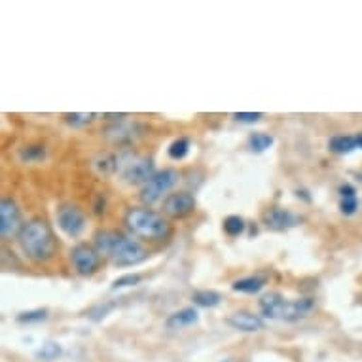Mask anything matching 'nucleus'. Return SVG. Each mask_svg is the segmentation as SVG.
<instances>
[{"mask_svg":"<svg viewBox=\"0 0 362 362\" xmlns=\"http://www.w3.org/2000/svg\"><path fill=\"white\" fill-rule=\"evenodd\" d=\"M197 319H199V315L194 308H185L180 309V311H175L173 315H169V319L165 321V327L169 330H182L186 327H192V325H196Z\"/></svg>","mask_w":362,"mask_h":362,"instance_id":"ddd939ff","label":"nucleus"},{"mask_svg":"<svg viewBox=\"0 0 362 362\" xmlns=\"http://www.w3.org/2000/svg\"><path fill=\"white\" fill-rule=\"evenodd\" d=\"M57 224L69 238H78L86 230V216L76 205H61L57 209Z\"/></svg>","mask_w":362,"mask_h":362,"instance_id":"6e6552de","label":"nucleus"},{"mask_svg":"<svg viewBox=\"0 0 362 362\" xmlns=\"http://www.w3.org/2000/svg\"><path fill=\"white\" fill-rule=\"evenodd\" d=\"M46 319H48L46 309H35V311H25V313L18 315V322L21 325H35V322H42Z\"/></svg>","mask_w":362,"mask_h":362,"instance_id":"b1692460","label":"nucleus"},{"mask_svg":"<svg viewBox=\"0 0 362 362\" xmlns=\"http://www.w3.org/2000/svg\"><path fill=\"white\" fill-rule=\"evenodd\" d=\"M18 239L21 250L33 262H48L49 258H54L55 249H57V239L44 220L27 222Z\"/></svg>","mask_w":362,"mask_h":362,"instance_id":"f03ea898","label":"nucleus"},{"mask_svg":"<svg viewBox=\"0 0 362 362\" xmlns=\"http://www.w3.org/2000/svg\"><path fill=\"white\" fill-rule=\"evenodd\" d=\"M233 118L241 122V124H256V122H260L264 118V114L262 112H235L233 114Z\"/></svg>","mask_w":362,"mask_h":362,"instance_id":"bb28decb","label":"nucleus"},{"mask_svg":"<svg viewBox=\"0 0 362 362\" xmlns=\"http://www.w3.org/2000/svg\"><path fill=\"white\" fill-rule=\"evenodd\" d=\"M178 182V173L175 169H163V171H158L154 177L150 178L148 182L141 188V199L144 203L160 202L163 194L171 190L173 186Z\"/></svg>","mask_w":362,"mask_h":362,"instance_id":"423d86ee","label":"nucleus"},{"mask_svg":"<svg viewBox=\"0 0 362 362\" xmlns=\"http://www.w3.org/2000/svg\"><path fill=\"white\" fill-rule=\"evenodd\" d=\"M339 211L345 214V216H351V214L356 213L358 209V199H356V192L351 185L339 186Z\"/></svg>","mask_w":362,"mask_h":362,"instance_id":"2eb2a0df","label":"nucleus"},{"mask_svg":"<svg viewBox=\"0 0 362 362\" xmlns=\"http://www.w3.org/2000/svg\"><path fill=\"white\" fill-rule=\"evenodd\" d=\"M272 144H274V137H272V135H267V133H250L249 146L252 152H256V154L266 152Z\"/></svg>","mask_w":362,"mask_h":362,"instance_id":"a211bd4d","label":"nucleus"},{"mask_svg":"<svg viewBox=\"0 0 362 362\" xmlns=\"http://www.w3.org/2000/svg\"><path fill=\"white\" fill-rule=\"evenodd\" d=\"M262 218H264V224H266L269 230H275V232H285V230L294 228V226L300 222V218H298L296 214H292L291 211H286V209L281 207L267 209Z\"/></svg>","mask_w":362,"mask_h":362,"instance_id":"9b49d317","label":"nucleus"},{"mask_svg":"<svg viewBox=\"0 0 362 362\" xmlns=\"http://www.w3.org/2000/svg\"><path fill=\"white\" fill-rule=\"evenodd\" d=\"M61 355V347L59 344H55V341H48V344H44L40 349L36 351V358H40V361H55L57 356Z\"/></svg>","mask_w":362,"mask_h":362,"instance_id":"4be33fe9","label":"nucleus"},{"mask_svg":"<svg viewBox=\"0 0 362 362\" xmlns=\"http://www.w3.org/2000/svg\"><path fill=\"white\" fill-rule=\"evenodd\" d=\"M224 232L230 235V238H238L245 232V220L238 214H232L224 220Z\"/></svg>","mask_w":362,"mask_h":362,"instance_id":"412c9836","label":"nucleus"},{"mask_svg":"<svg viewBox=\"0 0 362 362\" xmlns=\"http://www.w3.org/2000/svg\"><path fill=\"white\" fill-rule=\"evenodd\" d=\"M105 118H108V119H122V118H125V114H105Z\"/></svg>","mask_w":362,"mask_h":362,"instance_id":"cd10ccee","label":"nucleus"},{"mask_svg":"<svg viewBox=\"0 0 362 362\" xmlns=\"http://www.w3.org/2000/svg\"><path fill=\"white\" fill-rule=\"evenodd\" d=\"M127 185H146L154 177V163L148 158H124L116 165Z\"/></svg>","mask_w":362,"mask_h":362,"instance_id":"39448f33","label":"nucleus"},{"mask_svg":"<svg viewBox=\"0 0 362 362\" xmlns=\"http://www.w3.org/2000/svg\"><path fill=\"white\" fill-rule=\"evenodd\" d=\"M114 308H116V302H108L105 303V305L101 303V305H97V308H93L89 311V319H91V321H101V319H105Z\"/></svg>","mask_w":362,"mask_h":362,"instance_id":"a878e982","label":"nucleus"},{"mask_svg":"<svg viewBox=\"0 0 362 362\" xmlns=\"http://www.w3.org/2000/svg\"><path fill=\"white\" fill-rule=\"evenodd\" d=\"M97 118V114L93 112H72V114H65L66 124L72 125V127H83V125L91 124L93 119Z\"/></svg>","mask_w":362,"mask_h":362,"instance_id":"5701e85b","label":"nucleus"},{"mask_svg":"<svg viewBox=\"0 0 362 362\" xmlns=\"http://www.w3.org/2000/svg\"><path fill=\"white\" fill-rule=\"evenodd\" d=\"M125 226L143 239L158 241L169 233V224L160 213L152 209H129L125 214Z\"/></svg>","mask_w":362,"mask_h":362,"instance_id":"20e7f679","label":"nucleus"},{"mask_svg":"<svg viewBox=\"0 0 362 362\" xmlns=\"http://www.w3.org/2000/svg\"><path fill=\"white\" fill-rule=\"evenodd\" d=\"M196 211V197L190 192H177L165 197L163 213L171 218H186Z\"/></svg>","mask_w":362,"mask_h":362,"instance_id":"1a4fd4ad","label":"nucleus"},{"mask_svg":"<svg viewBox=\"0 0 362 362\" xmlns=\"http://www.w3.org/2000/svg\"><path fill=\"white\" fill-rule=\"evenodd\" d=\"M23 222H21V211H19L18 203L13 202L12 197H4L0 202V235L4 239L19 235L23 230Z\"/></svg>","mask_w":362,"mask_h":362,"instance_id":"0eeeda50","label":"nucleus"},{"mask_svg":"<svg viewBox=\"0 0 362 362\" xmlns=\"http://www.w3.org/2000/svg\"><path fill=\"white\" fill-rule=\"evenodd\" d=\"M356 139H358V146H361L362 150V133H356Z\"/></svg>","mask_w":362,"mask_h":362,"instance_id":"c85d7f7f","label":"nucleus"},{"mask_svg":"<svg viewBox=\"0 0 362 362\" xmlns=\"http://www.w3.org/2000/svg\"><path fill=\"white\" fill-rule=\"evenodd\" d=\"M264 285H266L264 277H245V279L235 281L232 288L235 292H243V294H256L264 288Z\"/></svg>","mask_w":362,"mask_h":362,"instance_id":"dca6fc26","label":"nucleus"},{"mask_svg":"<svg viewBox=\"0 0 362 362\" xmlns=\"http://www.w3.org/2000/svg\"><path fill=\"white\" fill-rule=\"evenodd\" d=\"M169 158L171 160H185L186 156H188V152H190V141L186 137H180L177 139L175 143H171V146H169Z\"/></svg>","mask_w":362,"mask_h":362,"instance_id":"aec40b11","label":"nucleus"},{"mask_svg":"<svg viewBox=\"0 0 362 362\" xmlns=\"http://www.w3.org/2000/svg\"><path fill=\"white\" fill-rule=\"evenodd\" d=\"M19 158L25 163H36V161H42L46 158V148L40 146V144H30V146H25L19 152Z\"/></svg>","mask_w":362,"mask_h":362,"instance_id":"6ab92c4d","label":"nucleus"},{"mask_svg":"<svg viewBox=\"0 0 362 362\" xmlns=\"http://www.w3.org/2000/svg\"><path fill=\"white\" fill-rule=\"evenodd\" d=\"M194 303L199 305V308H216L222 302V296H220L216 291H196L194 296H192Z\"/></svg>","mask_w":362,"mask_h":362,"instance_id":"f3484780","label":"nucleus"},{"mask_svg":"<svg viewBox=\"0 0 362 362\" xmlns=\"http://www.w3.org/2000/svg\"><path fill=\"white\" fill-rule=\"evenodd\" d=\"M226 322L230 325L235 330H241V332H258L264 328V321L255 313H249V311H239V313L230 315Z\"/></svg>","mask_w":362,"mask_h":362,"instance_id":"f8f14e48","label":"nucleus"},{"mask_svg":"<svg viewBox=\"0 0 362 362\" xmlns=\"http://www.w3.org/2000/svg\"><path fill=\"white\" fill-rule=\"evenodd\" d=\"M72 266L80 275H91L99 266V252L89 245H76L71 250Z\"/></svg>","mask_w":362,"mask_h":362,"instance_id":"9d476101","label":"nucleus"},{"mask_svg":"<svg viewBox=\"0 0 362 362\" xmlns=\"http://www.w3.org/2000/svg\"><path fill=\"white\" fill-rule=\"evenodd\" d=\"M93 239H95L97 252L107 256L114 266H137L146 258V250L124 233L105 230V232H97Z\"/></svg>","mask_w":362,"mask_h":362,"instance_id":"f257e3e1","label":"nucleus"},{"mask_svg":"<svg viewBox=\"0 0 362 362\" xmlns=\"http://www.w3.org/2000/svg\"><path fill=\"white\" fill-rule=\"evenodd\" d=\"M143 281V275L139 274H125L122 277L112 283V291H119V288H129V286H135L139 285Z\"/></svg>","mask_w":362,"mask_h":362,"instance_id":"393cba45","label":"nucleus"},{"mask_svg":"<svg viewBox=\"0 0 362 362\" xmlns=\"http://www.w3.org/2000/svg\"><path fill=\"white\" fill-rule=\"evenodd\" d=\"M313 308L315 302L311 298L286 300L279 292H269L260 298L262 315L267 319H277V321H300L303 317H308Z\"/></svg>","mask_w":362,"mask_h":362,"instance_id":"7ed1b4c3","label":"nucleus"},{"mask_svg":"<svg viewBox=\"0 0 362 362\" xmlns=\"http://www.w3.org/2000/svg\"><path fill=\"white\" fill-rule=\"evenodd\" d=\"M328 148L332 150L334 154L345 156L351 154V152H355L358 150V139L356 135H338V137L330 139V143H328Z\"/></svg>","mask_w":362,"mask_h":362,"instance_id":"4468645a","label":"nucleus"}]
</instances>
